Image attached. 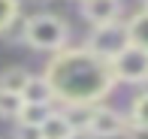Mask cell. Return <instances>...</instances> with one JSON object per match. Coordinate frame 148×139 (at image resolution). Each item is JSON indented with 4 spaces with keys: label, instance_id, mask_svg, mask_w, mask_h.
I'll return each instance as SVG.
<instances>
[{
    "label": "cell",
    "instance_id": "obj_1",
    "mask_svg": "<svg viewBox=\"0 0 148 139\" xmlns=\"http://www.w3.org/2000/svg\"><path fill=\"white\" fill-rule=\"evenodd\" d=\"M45 82L51 85L58 100L66 106H94L115 88L109 61L91 55L88 49H66L60 51L45 70Z\"/></svg>",
    "mask_w": 148,
    "mask_h": 139
},
{
    "label": "cell",
    "instance_id": "obj_2",
    "mask_svg": "<svg viewBox=\"0 0 148 139\" xmlns=\"http://www.w3.org/2000/svg\"><path fill=\"white\" fill-rule=\"evenodd\" d=\"M24 39H27L33 49L58 51V49H64V42H66V24L60 21L58 15L39 12V15L27 18V24H24Z\"/></svg>",
    "mask_w": 148,
    "mask_h": 139
},
{
    "label": "cell",
    "instance_id": "obj_3",
    "mask_svg": "<svg viewBox=\"0 0 148 139\" xmlns=\"http://www.w3.org/2000/svg\"><path fill=\"white\" fill-rule=\"evenodd\" d=\"M130 45V39H127V24H103V27H94L91 34V42H88V51L97 58H103V61H112L115 55H121V51Z\"/></svg>",
    "mask_w": 148,
    "mask_h": 139
},
{
    "label": "cell",
    "instance_id": "obj_4",
    "mask_svg": "<svg viewBox=\"0 0 148 139\" xmlns=\"http://www.w3.org/2000/svg\"><path fill=\"white\" fill-rule=\"evenodd\" d=\"M115 82H142L148 76V51L139 45H127L121 55L109 61Z\"/></svg>",
    "mask_w": 148,
    "mask_h": 139
},
{
    "label": "cell",
    "instance_id": "obj_5",
    "mask_svg": "<svg viewBox=\"0 0 148 139\" xmlns=\"http://www.w3.org/2000/svg\"><path fill=\"white\" fill-rule=\"evenodd\" d=\"M127 130V121L124 115L115 109H106V106H94L91 112V121H88V133L97 136V139H112L118 133H124Z\"/></svg>",
    "mask_w": 148,
    "mask_h": 139
},
{
    "label": "cell",
    "instance_id": "obj_6",
    "mask_svg": "<svg viewBox=\"0 0 148 139\" xmlns=\"http://www.w3.org/2000/svg\"><path fill=\"white\" fill-rule=\"evenodd\" d=\"M118 12H121L118 0H82V15L88 18L94 27L118 21Z\"/></svg>",
    "mask_w": 148,
    "mask_h": 139
},
{
    "label": "cell",
    "instance_id": "obj_7",
    "mask_svg": "<svg viewBox=\"0 0 148 139\" xmlns=\"http://www.w3.org/2000/svg\"><path fill=\"white\" fill-rule=\"evenodd\" d=\"M21 100L24 103H36V106H49L55 100V91L45 82V76H30V82L24 85V91H21Z\"/></svg>",
    "mask_w": 148,
    "mask_h": 139
},
{
    "label": "cell",
    "instance_id": "obj_8",
    "mask_svg": "<svg viewBox=\"0 0 148 139\" xmlns=\"http://www.w3.org/2000/svg\"><path fill=\"white\" fill-rule=\"evenodd\" d=\"M127 39H130V45H139V49L148 51V9L136 12L127 21Z\"/></svg>",
    "mask_w": 148,
    "mask_h": 139
},
{
    "label": "cell",
    "instance_id": "obj_9",
    "mask_svg": "<svg viewBox=\"0 0 148 139\" xmlns=\"http://www.w3.org/2000/svg\"><path fill=\"white\" fill-rule=\"evenodd\" d=\"M39 133H42V139H70L76 130L66 124V118L60 115V112H51V115L45 118V124L39 127Z\"/></svg>",
    "mask_w": 148,
    "mask_h": 139
},
{
    "label": "cell",
    "instance_id": "obj_10",
    "mask_svg": "<svg viewBox=\"0 0 148 139\" xmlns=\"http://www.w3.org/2000/svg\"><path fill=\"white\" fill-rule=\"evenodd\" d=\"M27 82H30V73L24 67H9L0 73V91H9V94H21Z\"/></svg>",
    "mask_w": 148,
    "mask_h": 139
},
{
    "label": "cell",
    "instance_id": "obj_11",
    "mask_svg": "<svg viewBox=\"0 0 148 139\" xmlns=\"http://www.w3.org/2000/svg\"><path fill=\"white\" fill-rule=\"evenodd\" d=\"M91 112H94V106L73 103V106H66V112H60V115L66 118V124H70L76 133H85V130H88V121H91Z\"/></svg>",
    "mask_w": 148,
    "mask_h": 139
},
{
    "label": "cell",
    "instance_id": "obj_12",
    "mask_svg": "<svg viewBox=\"0 0 148 139\" xmlns=\"http://www.w3.org/2000/svg\"><path fill=\"white\" fill-rule=\"evenodd\" d=\"M49 115H51V109H49V106L24 103V106H21V112H18V121H21V124H27V127H42Z\"/></svg>",
    "mask_w": 148,
    "mask_h": 139
},
{
    "label": "cell",
    "instance_id": "obj_13",
    "mask_svg": "<svg viewBox=\"0 0 148 139\" xmlns=\"http://www.w3.org/2000/svg\"><path fill=\"white\" fill-rule=\"evenodd\" d=\"M21 94H9V91H0V118H18L21 112Z\"/></svg>",
    "mask_w": 148,
    "mask_h": 139
},
{
    "label": "cell",
    "instance_id": "obj_14",
    "mask_svg": "<svg viewBox=\"0 0 148 139\" xmlns=\"http://www.w3.org/2000/svg\"><path fill=\"white\" fill-rule=\"evenodd\" d=\"M18 18V0H0V30H6Z\"/></svg>",
    "mask_w": 148,
    "mask_h": 139
},
{
    "label": "cell",
    "instance_id": "obj_15",
    "mask_svg": "<svg viewBox=\"0 0 148 139\" xmlns=\"http://www.w3.org/2000/svg\"><path fill=\"white\" fill-rule=\"evenodd\" d=\"M133 124H145L148 127V94L136 97V103H133Z\"/></svg>",
    "mask_w": 148,
    "mask_h": 139
},
{
    "label": "cell",
    "instance_id": "obj_16",
    "mask_svg": "<svg viewBox=\"0 0 148 139\" xmlns=\"http://www.w3.org/2000/svg\"><path fill=\"white\" fill-rule=\"evenodd\" d=\"M124 133H127V139H148V127L145 124H130Z\"/></svg>",
    "mask_w": 148,
    "mask_h": 139
},
{
    "label": "cell",
    "instance_id": "obj_17",
    "mask_svg": "<svg viewBox=\"0 0 148 139\" xmlns=\"http://www.w3.org/2000/svg\"><path fill=\"white\" fill-rule=\"evenodd\" d=\"M18 139H42V133H39V127H27V124H21V127H18Z\"/></svg>",
    "mask_w": 148,
    "mask_h": 139
},
{
    "label": "cell",
    "instance_id": "obj_18",
    "mask_svg": "<svg viewBox=\"0 0 148 139\" xmlns=\"http://www.w3.org/2000/svg\"><path fill=\"white\" fill-rule=\"evenodd\" d=\"M70 139H88V136H82V133H73V136H70Z\"/></svg>",
    "mask_w": 148,
    "mask_h": 139
},
{
    "label": "cell",
    "instance_id": "obj_19",
    "mask_svg": "<svg viewBox=\"0 0 148 139\" xmlns=\"http://www.w3.org/2000/svg\"><path fill=\"white\" fill-rule=\"evenodd\" d=\"M145 9H148V0H145Z\"/></svg>",
    "mask_w": 148,
    "mask_h": 139
}]
</instances>
